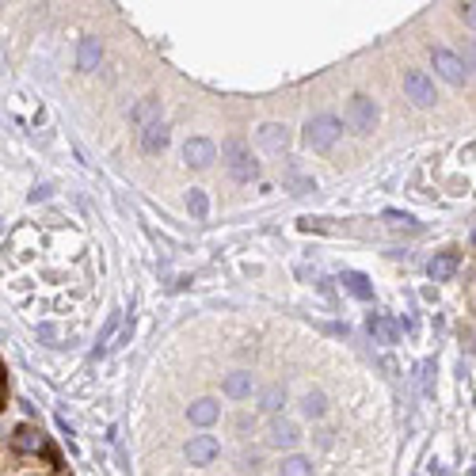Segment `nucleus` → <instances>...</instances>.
<instances>
[{"mask_svg": "<svg viewBox=\"0 0 476 476\" xmlns=\"http://www.w3.org/2000/svg\"><path fill=\"white\" fill-rule=\"evenodd\" d=\"M221 156H225V164H229V172H232V180H240V183H252L255 175H259V164L252 160V153H248V145L240 138H232V141H225L221 145Z\"/></svg>", "mask_w": 476, "mask_h": 476, "instance_id": "1", "label": "nucleus"}, {"mask_svg": "<svg viewBox=\"0 0 476 476\" xmlns=\"http://www.w3.org/2000/svg\"><path fill=\"white\" fill-rule=\"evenodd\" d=\"M339 133H343V122H339L336 115H316L309 126H305V145L316 149V153H324V149L336 145Z\"/></svg>", "mask_w": 476, "mask_h": 476, "instance_id": "2", "label": "nucleus"}, {"mask_svg": "<svg viewBox=\"0 0 476 476\" xmlns=\"http://www.w3.org/2000/svg\"><path fill=\"white\" fill-rule=\"evenodd\" d=\"M347 126H351L354 133L374 130V126H378V107H374V99L369 96H351V103H347Z\"/></svg>", "mask_w": 476, "mask_h": 476, "instance_id": "3", "label": "nucleus"}, {"mask_svg": "<svg viewBox=\"0 0 476 476\" xmlns=\"http://www.w3.org/2000/svg\"><path fill=\"white\" fill-rule=\"evenodd\" d=\"M404 91H408V99L415 107H431L435 103V84H431V76L423 69H408L404 73Z\"/></svg>", "mask_w": 476, "mask_h": 476, "instance_id": "4", "label": "nucleus"}, {"mask_svg": "<svg viewBox=\"0 0 476 476\" xmlns=\"http://www.w3.org/2000/svg\"><path fill=\"white\" fill-rule=\"evenodd\" d=\"M431 58H435V73L442 76V80H450V84H465V61H461L457 54H453V50H442V46H438L435 54H431Z\"/></svg>", "mask_w": 476, "mask_h": 476, "instance_id": "5", "label": "nucleus"}, {"mask_svg": "<svg viewBox=\"0 0 476 476\" xmlns=\"http://www.w3.org/2000/svg\"><path fill=\"white\" fill-rule=\"evenodd\" d=\"M217 450H221V446H217L214 435H195L187 446H183V453H187L191 465H210V461L217 457Z\"/></svg>", "mask_w": 476, "mask_h": 476, "instance_id": "6", "label": "nucleus"}, {"mask_svg": "<svg viewBox=\"0 0 476 476\" xmlns=\"http://www.w3.org/2000/svg\"><path fill=\"white\" fill-rule=\"evenodd\" d=\"M214 141H206V138H191L187 149H183V156H187V164L191 168H210L214 164Z\"/></svg>", "mask_w": 476, "mask_h": 476, "instance_id": "7", "label": "nucleus"}, {"mask_svg": "<svg viewBox=\"0 0 476 476\" xmlns=\"http://www.w3.org/2000/svg\"><path fill=\"white\" fill-rule=\"evenodd\" d=\"M294 442H297L294 423H290V419H271V427H267V446H274V450H290Z\"/></svg>", "mask_w": 476, "mask_h": 476, "instance_id": "8", "label": "nucleus"}, {"mask_svg": "<svg viewBox=\"0 0 476 476\" xmlns=\"http://www.w3.org/2000/svg\"><path fill=\"white\" fill-rule=\"evenodd\" d=\"M221 393L229 396V400H244V396H252V374H248V369L229 374V378L221 381Z\"/></svg>", "mask_w": 476, "mask_h": 476, "instance_id": "9", "label": "nucleus"}, {"mask_svg": "<svg viewBox=\"0 0 476 476\" xmlns=\"http://www.w3.org/2000/svg\"><path fill=\"white\" fill-rule=\"evenodd\" d=\"M457 263H461V259H457V252H438L435 259L427 263V274H431L435 282H446V279H453Z\"/></svg>", "mask_w": 476, "mask_h": 476, "instance_id": "10", "label": "nucleus"}, {"mask_svg": "<svg viewBox=\"0 0 476 476\" xmlns=\"http://www.w3.org/2000/svg\"><path fill=\"white\" fill-rule=\"evenodd\" d=\"M217 415H221V408H217L214 400H206V396L187 408V419L195 423V427H210V423H217Z\"/></svg>", "mask_w": 476, "mask_h": 476, "instance_id": "11", "label": "nucleus"}, {"mask_svg": "<svg viewBox=\"0 0 476 476\" xmlns=\"http://www.w3.org/2000/svg\"><path fill=\"white\" fill-rule=\"evenodd\" d=\"M12 446H16V450H27V453H42L46 450V435L34 431V427H19L16 435H12Z\"/></svg>", "mask_w": 476, "mask_h": 476, "instance_id": "12", "label": "nucleus"}, {"mask_svg": "<svg viewBox=\"0 0 476 476\" xmlns=\"http://www.w3.org/2000/svg\"><path fill=\"white\" fill-rule=\"evenodd\" d=\"M369 336L378 339V343H385V347H393L396 339H400V328H396L389 316H369Z\"/></svg>", "mask_w": 476, "mask_h": 476, "instance_id": "13", "label": "nucleus"}, {"mask_svg": "<svg viewBox=\"0 0 476 476\" xmlns=\"http://www.w3.org/2000/svg\"><path fill=\"white\" fill-rule=\"evenodd\" d=\"M286 141H290L286 126H279V122H267V126H259V145H263V149H271V153H279V149H286Z\"/></svg>", "mask_w": 476, "mask_h": 476, "instance_id": "14", "label": "nucleus"}, {"mask_svg": "<svg viewBox=\"0 0 476 476\" xmlns=\"http://www.w3.org/2000/svg\"><path fill=\"white\" fill-rule=\"evenodd\" d=\"M339 282H343V290H351L358 301H369V297H374L369 279H366V274H358V271H343V274H339Z\"/></svg>", "mask_w": 476, "mask_h": 476, "instance_id": "15", "label": "nucleus"}, {"mask_svg": "<svg viewBox=\"0 0 476 476\" xmlns=\"http://www.w3.org/2000/svg\"><path fill=\"white\" fill-rule=\"evenodd\" d=\"M168 145V126L164 122H153L149 130H141V149L145 153H160Z\"/></svg>", "mask_w": 476, "mask_h": 476, "instance_id": "16", "label": "nucleus"}, {"mask_svg": "<svg viewBox=\"0 0 476 476\" xmlns=\"http://www.w3.org/2000/svg\"><path fill=\"white\" fill-rule=\"evenodd\" d=\"M156 115H160V99H153V96H149V99H141L138 107L130 111V118H133V122L141 126V130H149V126H153V118H156Z\"/></svg>", "mask_w": 476, "mask_h": 476, "instance_id": "17", "label": "nucleus"}, {"mask_svg": "<svg viewBox=\"0 0 476 476\" xmlns=\"http://www.w3.org/2000/svg\"><path fill=\"white\" fill-rule=\"evenodd\" d=\"M99 58H103V46L99 39H80V54H76V65L80 69H96Z\"/></svg>", "mask_w": 476, "mask_h": 476, "instance_id": "18", "label": "nucleus"}, {"mask_svg": "<svg viewBox=\"0 0 476 476\" xmlns=\"http://www.w3.org/2000/svg\"><path fill=\"white\" fill-rule=\"evenodd\" d=\"M301 411H305L309 419H321L324 411H328V396H324L321 389H309V393L301 396Z\"/></svg>", "mask_w": 476, "mask_h": 476, "instance_id": "19", "label": "nucleus"}, {"mask_svg": "<svg viewBox=\"0 0 476 476\" xmlns=\"http://www.w3.org/2000/svg\"><path fill=\"white\" fill-rule=\"evenodd\" d=\"M282 476H312V461L301 457V453H290V457H282Z\"/></svg>", "mask_w": 476, "mask_h": 476, "instance_id": "20", "label": "nucleus"}, {"mask_svg": "<svg viewBox=\"0 0 476 476\" xmlns=\"http://www.w3.org/2000/svg\"><path fill=\"white\" fill-rule=\"evenodd\" d=\"M282 404H286V389H282V385H267L259 393V408L263 411H279Z\"/></svg>", "mask_w": 476, "mask_h": 476, "instance_id": "21", "label": "nucleus"}, {"mask_svg": "<svg viewBox=\"0 0 476 476\" xmlns=\"http://www.w3.org/2000/svg\"><path fill=\"white\" fill-rule=\"evenodd\" d=\"M385 225H389V229H408V232L419 229L415 217H411V214H400V210H385Z\"/></svg>", "mask_w": 476, "mask_h": 476, "instance_id": "22", "label": "nucleus"}, {"mask_svg": "<svg viewBox=\"0 0 476 476\" xmlns=\"http://www.w3.org/2000/svg\"><path fill=\"white\" fill-rule=\"evenodd\" d=\"M187 210H191L195 217H206V210H210V198H206V191L191 187V195H187Z\"/></svg>", "mask_w": 476, "mask_h": 476, "instance_id": "23", "label": "nucleus"}, {"mask_svg": "<svg viewBox=\"0 0 476 476\" xmlns=\"http://www.w3.org/2000/svg\"><path fill=\"white\" fill-rule=\"evenodd\" d=\"M118 321H122L118 312H111V316H107V324H103V332H99V347H96V354H103V351H107V343H111V336H115Z\"/></svg>", "mask_w": 476, "mask_h": 476, "instance_id": "24", "label": "nucleus"}, {"mask_svg": "<svg viewBox=\"0 0 476 476\" xmlns=\"http://www.w3.org/2000/svg\"><path fill=\"white\" fill-rule=\"evenodd\" d=\"M286 187L294 191V195H309V191H316V183H312V175H297V172H290Z\"/></svg>", "mask_w": 476, "mask_h": 476, "instance_id": "25", "label": "nucleus"}, {"mask_svg": "<svg viewBox=\"0 0 476 476\" xmlns=\"http://www.w3.org/2000/svg\"><path fill=\"white\" fill-rule=\"evenodd\" d=\"M457 58L465 61V69H473V73H476V39L461 42V54H457Z\"/></svg>", "mask_w": 476, "mask_h": 476, "instance_id": "26", "label": "nucleus"}, {"mask_svg": "<svg viewBox=\"0 0 476 476\" xmlns=\"http://www.w3.org/2000/svg\"><path fill=\"white\" fill-rule=\"evenodd\" d=\"M461 16H465V23L476 31V4H465V8H461Z\"/></svg>", "mask_w": 476, "mask_h": 476, "instance_id": "27", "label": "nucleus"}, {"mask_svg": "<svg viewBox=\"0 0 476 476\" xmlns=\"http://www.w3.org/2000/svg\"><path fill=\"white\" fill-rule=\"evenodd\" d=\"M39 339H42V343H50V339H58V332L50 328V324H42V328H39Z\"/></svg>", "mask_w": 476, "mask_h": 476, "instance_id": "28", "label": "nucleus"}]
</instances>
